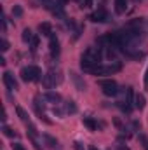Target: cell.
<instances>
[{"label":"cell","mask_w":148,"mask_h":150,"mask_svg":"<svg viewBox=\"0 0 148 150\" xmlns=\"http://www.w3.org/2000/svg\"><path fill=\"white\" fill-rule=\"evenodd\" d=\"M2 30L4 32L7 30V19H5V16H2Z\"/></svg>","instance_id":"25"},{"label":"cell","mask_w":148,"mask_h":150,"mask_svg":"<svg viewBox=\"0 0 148 150\" xmlns=\"http://www.w3.org/2000/svg\"><path fill=\"white\" fill-rule=\"evenodd\" d=\"M66 2H68V0H59V4H61V5H63V4H66Z\"/></svg>","instance_id":"30"},{"label":"cell","mask_w":148,"mask_h":150,"mask_svg":"<svg viewBox=\"0 0 148 150\" xmlns=\"http://www.w3.org/2000/svg\"><path fill=\"white\" fill-rule=\"evenodd\" d=\"M2 80H4V84H5V87H7L9 91H18V89H19V84H18L16 77L11 74V72H4Z\"/></svg>","instance_id":"3"},{"label":"cell","mask_w":148,"mask_h":150,"mask_svg":"<svg viewBox=\"0 0 148 150\" xmlns=\"http://www.w3.org/2000/svg\"><path fill=\"white\" fill-rule=\"evenodd\" d=\"M89 19H91L92 23H106V21H108V12H106L105 9H99V11L92 12V14L89 16Z\"/></svg>","instance_id":"5"},{"label":"cell","mask_w":148,"mask_h":150,"mask_svg":"<svg viewBox=\"0 0 148 150\" xmlns=\"http://www.w3.org/2000/svg\"><path fill=\"white\" fill-rule=\"evenodd\" d=\"M141 140H143V143H145V145H143L145 150H148V140H147V138H141Z\"/></svg>","instance_id":"28"},{"label":"cell","mask_w":148,"mask_h":150,"mask_svg":"<svg viewBox=\"0 0 148 150\" xmlns=\"http://www.w3.org/2000/svg\"><path fill=\"white\" fill-rule=\"evenodd\" d=\"M33 37H35V35H33V32H32L30 28H25V30H23V33H21L23 42H26V44H30V42L33 40Z\"/></svg>","instance_id":"13"},{"label":"cell","mask_w":148,"mask_h":150,"mask_svg":"<svg viewBox=\"0 0 148 150\" xmlns=\"http://www.w3.org/2000/svg\"><path fill=\"white\" fill-rule=\"evenodd\" d=\"M145 89H148V68L145 72Z\"/></svg>","instance_id":"27"},{"label":"cell","mask_w":148,"mask_h":150,"mask_svg":"<svg viewBox=\"0 0 148 150\" xmlns=\"http://www.w3.org/2000/svg\"><path fill=\"white\" fill-rule=\"evenodd\" d=\"M26 131H28V136H30L32 140H37V134H38V133H37V127H35L32 122H28V124H26Z\"/></svg>","instance_id":"15"},{"label":"cell","mask_w":148,"mask_h":150,"mask_svg":"<svg viewBox=\"0 0 148 150\" xmlns=\"http://www.w3.org/2000/svg\"><path fill=\"white\" fill-rule=\"evenodd\" d=\"M42 138H44V142H45L47 147H51V149H58V147H59V142H58L54 136H51V134L45 133V134H42Z\"/></svg>","instance_id":"11"},{"label":"cell","mask_w":148,"mask_h":150,"mask_svg":"<svg viewBox=\"0 0 148 150\" xmlns=\"http://www.w3.org/2000/svg\"><path fill=\"white\" fill-rule=\"evenodd\" d=\"M70 79L73 80L75 87H77L78 91H85V89H87V84L84 82V79H82L80 75L77 74V72H70Z\"/></svg>","instance_id":"6"},{"label":"cell","mask_w":148,"mask_h":150,"mask_svg":"<svg viewBox=\"0 0 148 150\" xmlns=\"http://www.w3.org/2000/svg\"><path fill=\"white\" fill-rule=\"evenodd\" d=\"M145 107H147V98H145L141 93H136V94H134V108L143 110Z\"/></svg>","instance_id":"9"},{"label":"cell","mask_w":148,"mask_h":150,"mask_svg":"<svg viewBox=\"0 0 148 150\" xmlns=\"http://www.w3.org/2000/svg\"><path fill=\"white\" fill-rule=\"evenodd\" d=\"M42 2H47V4H51V0H42Z\"/></svg>","instance_id":"31"},{"label":"cell","mask_w":148,"mask_h":150,"mask_svg":"<svg viewBox=\"0 0 148 150\" xmlns=\"http://www.w3.org/2000/svg\"><path fill=\"white\" fill-rule=\"evenodd\" d=\"M21 79L25 82H38L42 79V70L35 65H28L21 68Z\"/></svg>","instance_id":"1"},{"label":"cell","mask_w":148,"mask_h":150,"mask_svg":"<svg viewBox=\"0 0 148 150\" xmlns=\"http://www.w3.org/2000/svg\"><path fill=\"white\" fill-rule=\"evenodd\" d=\"M16 112H18V115H19V119H21V120H23L25 124H28V122H32V120H30V117H28V113L25 112V110H23L21 107H18V108H16Z\"/></svg>","instance_id":"16"},{"label":"cell","mask_w":148,"mask_h":150,"mask_svg":"<svg viewBox=\"0 0 148 150\" xmlns=\"http://www.w3.org/2000/svg\"><path fill=\"white\" fill-rule=\"evenodd\" d=\"M78 4H80V7H91V0H78Z\"/></svg>","instance_id":"23"},{"label":"cell","mask_w":148,"mask_h":150,"mask_svg":"<svg viewBox=\"0 0 148 150\" xmlns=\"http://www.w3.org/2000/svg\"><path fill=\"white\" fill-rule=\"evenodd\" d=\"M49 51H51V56L52 58H58L59 54H61V47H59V40L58 37L52 33L51 37H49Z\"/></svg>","instance_id":"4"},{"label":"cell","mask_w":148,"mask_h":150,"mask_svg":"<svg viewBox=\"0 0 148 150\" xmlns=\"http://www.w3.org/2000/svg\"><path fill=\"white\" fill-rule=\"evenodd\" d=\"M23 12H25V11H23V7H21V5H18V4L12 7V16H14V18H21V16H23Z\"/></svg>","instance_id":"19"},{"label":"cell","mask_w":148,"mask_h":150,"mask_svg":"<svg viewBox=\"0 0 148 150\" xmlns=\"http://www.w3.org/2000/svg\"><path fill=\"white\" fill-rule=\"evenodd\" d=\"M125 5H127V0H115V12L122 14L125 11Z\"/></svg>","instance_id":"14"},{"label":"cell","mask_w":148,"mask_h":150,"mask_svg":"<svg viewBox=\"0 0 148 150\" xmlns=\"http://www.w3.org/2000/svg\"><path fill=\"white\" fill-rule=\"evenodd\" d=\"M45 98H40V96H35L33 98V108H35V113L37 115H40V113H45L44 110H45Z\"/></svg>","instance_id":"7"},{"label":"cell","mask_w":148,"mask_h":150,"mask_svg":"<svg viewBox=\"0 0 148 150\" xmlns=\"http://www.w3.org/2000/svg\"><path fill=\"white\" fill-rule=\"evenodd\" d=\"M89 150H99V149H98V147H94V145H91V147H89Z\"/></svg>","instance_id":"29"},{"label":"cell","mask_w":148,"mask_h":150,"mask_svg":"<svg viewBox=\"0 0 148 150\" xmlns=\"http://www.w3.org/2000/svg\"><path fill=\"white\" fill-rule=\"evenodd\" d=\"M73 150H85V147L80 142H73Z\"/></svg>","instance_id":"21"},{"label":"cell","mask_w":148,"mask_h":150,"mask_svg":"<svg viewBox=\"0 0 148 150\" xmlns=\"http://www.w3.org/2000/svg\"><path fill=\"white\" fill-rule=\"evenodd\" d=\"M2 131H4V134H5L7 138H16V136H18V134H16V131H12V129H11L9 126H5V124L2 126Z\"/></svg>","instance_id":"18"},{"label":"cell","mask_w":148,"mask_h":150,"mask_svg":"<svg viewBox=\"0 0 148 150\" xmlns=\"http://www.w3.org/2000/svg\"><path fill=\"white\" fill-rule=\"evenodd\" d=\"M11 147H12V150H26L23 145H21V143H12Z\"/></svg>","instance_id":"24"},{"label":"cell","mask_w":148,"mask_h":150,"mask_svg":"<svg viewBox=\"0 0 148 150\" xmlns=\"http://www.w3.org/2000/svg\"><path fill=\"white\" fill-rule=\"evenodd\" d=\"M82 122H84V126H85L89 131H96V129H98V122H96L92 117H82Z\"/></svg>","instance_id":"12"},{"label":"cell","mask_w":148,"mask_h":150,"mask_svg":"<svg viewBox=\"0 0 148 150\" xmlns=\"http://www.w3.org/2000/svg\"><path fill=\"white\" fill-rule=\"evenodd\" d=\"M65 112L77 113V105H75V101H66V103H65Z\"/></svg>","instance_id":"17"},{"label":"cell","mask_w":148,"mask_h":150,"mask_svg":"<svg viewBox=\"0 0 148 150\" xmlns=\"http://www.w3.org/2000/svg\"><path fill=\"white\" fill-rule=\"evenodd\" d=\"M54 113H56V115H58V117H61V115H63V110H61V108H58V107H54Z\"/></svg>","instance_id":"26"},{"label":"cell","mask_w":148,"mask_h":150,"mask_svg":"<svg viewBox=\"0 0 148 150\" xmlns=\"http://www.w3.org/2000/svg\"><path fill=\"white\" fill-rule=\"evenodd\" d=\"M99 86H101V91L105 96H117L118 94V84L111 79H105V80H99Z\"/></svg>","instance_id":"2"},{"label":"cell","mask_w":148,"mask_h":150,"mask_svg":"<svg viewBox=\"0 0 148 150\" xmlns=\"http://www.w3.org/2000/svg\"><path fill=\"white\" fill-rule=\"evenodd\" d=\"M44 98H45V101H51V103H61V94L59 93H56V91H47L45 94H44Z\"/></svg>","instance_id":"8"},{"label":"cell","mask_w":148,"mask_h":150,"mask_svg":"<svg viewBox=\"0 0 148 150\" xmlns=\"http://www.w3.org/2000/svg\"><path fill=\"white\" fill-rule=\"evenodd\" d=\"M0 49H2V52L9 51V42H7L5 38H0Z\"/></svg>","instance_id":"20"},{"label":"cell","mask_w":148,"mask_h":150,"mask_svg":"<svg viewBox=\"0 0 148 150\" xmlns=\"http://www.w3.org/2000/svg\"><path fill=\"white\" fill-rule=\"evenodd\" d=\"M38 32H40L42 37H51V35H52V26H51V23H40V25H38Z\"/></svg>","instance_id":"10"},{"label":"cell","mask_w":148,"mask_h":150,"mask_svg":"<svg viewBox=\"0 0 148 150\" xmlns=\"http://www.w3.org/2000/svg\"><path fill=\"white\" fill-rule=\"evenodd\" d=\"M30 44H32V51H33V52H35V49H37V45H38V37H37V35H35V37H33V40H32V42H30Z\"/></svg>","instance_id":"22"}]
</instances>
